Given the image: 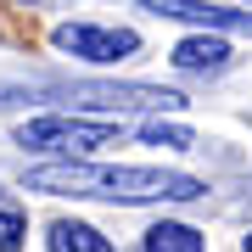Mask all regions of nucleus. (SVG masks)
I'll list each match as a JSON object with an SVG mask.
<instances>
[{
    "label": "nucleus",
    "mask_w": 252,
    "mask_h": 252,
    "mask_svg": "<svg viewBox=\"0 0 252 252\" xmlns=\"http://www.w3.org/2000/svg\"><path fill=\"white\" fill-rule=\"evenodd\" d=\"M28 190L45 196H79V202H118V207H140V202H196L207 196V185L196 174H174V168H129V162H45L28 168Z\"/></svg>",
    "instance_id": "obj_1"
},
{
    "label": "nucleus",
    "mask_w": 252,
    "mask_h": 252,
    "mask_svg": "<svg viewBox=\"0 0 252 252\" xmlns=\"http://www.w3.org/2000/svg\"><path fill=\"white\" fill-rule=\"evenodd\" d=\"M34 95L67 101L73 112H185L190 95L162 90V84H107V79H79V84H39Z\"/></svg>",
    "instance_id": "obj_2"
},
{
    "label": "nucleus",
    "mask_w": 252,
    "mask_h": 252,
    "mask_svg": "<svg viewBox=\"0 0 252 252\" xmlns=\"http://www.w3.org/2000/svg\"><path fill=\"white\" fill-rule=\"evenodd\" d=\"M124 140V129H118V118H79V112H51V118H28L17 124V146L28 152H51V157H90L95 146H118Z\"/></svg>",
    "instance_id": "obj_3"
},
{
    "label": "nucleus",
    "mask_w": 252,
    "mask_h": 252,
    "mask_svg": "<svg viewBox=\"0 0 252 252\" xmlns=\"http://www.w3.org/2000/svg\"><path fill=\"white\" fill-rule=\"evenodd\" d=\"M56 51L107 67V62L135 56L140 51V34H135V28H107V23H62V28H56Z\"/></svg>",
    "instance_id": "obj_4"
},
{
    "label": "nucleus",
    "mask_w": 252,
    "mask_h": 252,
    "mask_svg": "<svg viewBox=\"0 0 252 252\" xmlns=\"http://www.w3.org/2000/svg\"><path fill=\"white\" fill-rule=\"evenodd\" d=\"M140 6L174 23H196L202 34H252V11L235 6H207V0H140Z\"/></svg>",
    "instance_id": "obj_5"
},
{
    "label": "nucleus",
    "mask_w": 252,
    "mask_h": 252,
    "mask_svg": "<svg viewBox=\"0 0 252 252\" xmlns=\"http://www.w3.org/2000/svg\"><path fill=\"white\" fill-rule=\"evenodd\" d=\"M168 62L180 67V73H224V67L235 62V51H230L219 34H190V39H180V45H174Z\"/></svg>",
    "instance_id": "obj_6"
},
{
    "label": "nucleus",
    "mask_w": 252,
    "mask_h": 252,
    "mask_svg": "<svg viewBox=\"0 0 252 252\" xmlns=\"http://www.w3.org/2000/svg\"><path fill=\"white\" fill-rule=\"evenodd\" d=\"M45 247L51 252H118L95 224H79V219H56L51 235H45Z\"/></svg>",
    "instance_id": "obj_7"
},
{
    "label": "nucleus",
    "mask_w": 252,
    "mask_h": 252,
    "mask_svg": "<svg viewBox=\"0 0 252 252\" xmlns=\"http://www.w3.org/2000/svg\"><path fill=\"white\" fill-rule=\"evenodd\" d=\"M146 252H207V241H202V230L180 224V219H162V224L146 230Z\"/></svg>",
    "instance_id": "obj_8"
},
{
    "label": "nucleus",
    "mask_w": 252,
    "mask_h": 252,
    "mask_svg": "<svg viewBox=\"0 0 252 252\" xmlns=\"http://www.w3.org/2000/svg\"><path fill=\"white\" fill-rule=\"evenodd\" d=\"M140 140H146V146H168V152H185V146H196V135H190V129H180V124H146V129H140Z\"/></svg>",
    "instance_id": "obj_9"
},
{
    "label": "nucleus",
    "mask_w": 252,
    "mask_h": 252,
    "mask_svg": "<svg viewBox=\"0 0 252 252\" xmlns=\"http://www.w3.org/2000/svg\"><path fill=\"white\" fill-rule=\"evenodd\" d=\"M23 235H28L23 213H17V207H0V252H17V247H23Z\"/></svg>",
    "instance_id": "obj_10"
},
{
    "label": "nucleus",
    "mask_w": 252,
    "mask_h": 252,
    "mask_svg": "<svg viewBox=\"0 0 252 252\" xmlns=\"http://www.w3.org/2000/svg\"><path fill=\"white\" fill-rule=\"evenodd\" d=\"M247 252H252V235H247Z\"/></svg>",
    "instance_id": "obj_11"
}]
</instances>
